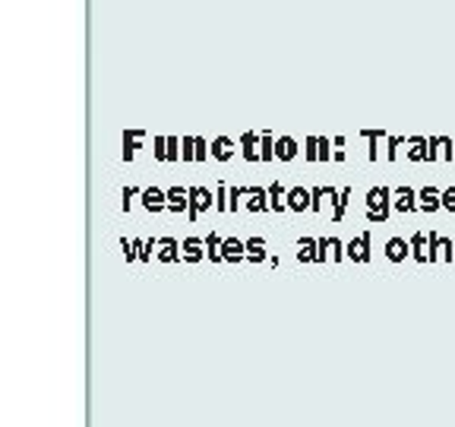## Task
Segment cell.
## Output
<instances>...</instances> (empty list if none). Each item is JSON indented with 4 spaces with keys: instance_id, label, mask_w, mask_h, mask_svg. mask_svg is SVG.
Masks as SVG:
<instances>
[{
    "instance_id": "24",
    "label": "cell",
    "mask_w": 455,
    "mask_h": 427,
    "mask_svg": "<svg viewBox=\"0 0 455 427\" xmlns=\"http://www.w3.org/2000/svg\"><path fill=\"white\" fill-rule=\"evenodd\" d=\"M234 152H237V143L231 136H215L212 140V159L215 162H231Z\"/></svg>"
},
{
    "instance_id": "8",
    "label": "cell",
    "mask_w": 455,
    "mask_h": 427,
    "mask_svg": "<svg viewBox=\"0 0 455 427\" xmlns=\"http://www.w3.org/2000/svg\"><path fill=\"white\" fill-rule=\"evenodd\" d=\"M345 250H348V260H351V263H357V266H367V263H370V231L351 237V241L345 244Z\"/></svg>"
},
{
    "instance_id": "16",
    "label": "cell",
    "mask_w": 455,
    "mask_h": 427,
    "mask_svg": "<svg viewBox=\"0 0 455 427\" xmlns=\"http://www.w3.org/2000/svg\"><path fill=\"white\" fill-rule=\"evenodd\" d=\"M244 209L246 212H272V206H269V187H256L253 184L250 187V193H246V203H244Z\"/></svg>"
},
{
    "instance_id": "31",
    "label": "cell",
    "mask_w": 455,
    "mask_h": 427,
    "mask_svg": "<svg viewBox=\"0 0 455 427\" xmlns=\"http://www.w3.org/2000/svg\"><path fill=\"white\" fill-rule=\"evenodd\" d=\"M275 140H278V136L272 133V130H265V133H263V146H259V162H263V165L275 162Z\"/></svg>"
},
{
    "instance_id": "28",
    "label": "cell",
    "mask_w": 455,
    "mask_h": 427,
    "mask_svg": "<svg viewBox=\"0 0 455 427\" xmlns=\"http://www.w3.org/2000/svg\"><path fill=\"white\" fill-rule=\"evenodd\" d=\"M221 244H225V237H221L218 231L206 235V260L209 263H225V260H221Z\"/></svg>"
},
{
    "instance_id": "41",
    "label": "cell",
    "mask_w": 455,
    "mask_h": 427,
    "mask_svg": "<svg viewBox=\"0 0 455 427\" xmlns=\"http://www.w3.org/2000/svg\"><path fill=\"white\" fill-rule=\"evenodd\" d=\"M442 209H446V212H452V216H455V184L442 190Z\"/></svg>"
},
{
    "instance_id": "25",
    "label": "cell",
    "mask_w": 455,
    "mask_h": 427,
    "mask_svg": "<svg viewBox=\"0 0 455 427\" xmlns=\"http://www.w3.org/2000/svg\"><path fill=\"white\" fill-rule=\"evenodd\" d=\"M297 260L319 263V237H301V241H297Z\"/></svg>"
},
{
    "instance_id": "39",
    "label": "cell",
    "mask_w": 455,
    "mask_h": 427,
    "mask_svg": "<svg viewBox=\"0 0 455 427\" xmlns=\"http://www.w3.org/2000/svg\"><path fill=\"white\" fill-rule=\"evenodd\" d=\"M177 162H180V140L168 136V165H177Z\"/></svg>"
},
{
    "instance_id": "10",
    "label": "cell",
    "mask_w": 455,
    "mask_h": 427,
    "mask_svg": "<svg viewBox=\"0 0 455 427\" xmlns=\"http://www.w3.org/2000/svg\"><path fill=\"white\" fill-rule=\"evenodd\" d=\"M221 260L228 263V266H237V263H246V241H240V237L228 235L225 244H221Z\"/></svg>"
},
{
    "instance_id": "15",
    "label": "cell",
    "mask_w": 455,
    "mask_h": 427,
    "mask_svg": "<svg viewBox=\"0 0 455 427\" xmlns=\"http://www.w3.org/2000/svg\"><path fill=\"white\" fill-rule=\"evenodd\" d=\"M168 212L187 216L190 212V187H168Z\"/></svg>"
},
{
    "instance_id": "7",
    "label": "cell",
    "mask_w": 455,
    "mask_h": 427,
    "mask_svg": "<svg viewBox=\"0 0 455 427\" xmlns=\"http://www.w3.org/2000/svg\"><path fill=\"white\" fill-rule=\"evenodd\" d=\"M392 212H402V216H411V212H421L417 209V190L408 184L395 187V197H392Z\"/></svg>"
},
{
    "instance_id": "38",
    "label": "cell",
    "mask_w": 455,
    "mask_h": 427,
    "mask_svg": "<svg viewBox=\"0 0 455 427\" xmlns=\"http://www.w3.org/2000/svg\"><path fill=\"white\" fill-rule=\"evenodd\" d=\"M228 190H231V187H228L225 180H221V184H215V209H218V212H228Z\"/></svg>"
},
{
    "instance_id": "6",
    "label": "cell",
    "mask_w": 455,
    "mask_h": 427,
    "mask_svg": "<svg viewBox=\"0 0 455 427\" xmlns=\"http://www.w3.org/2000/svg\"><path fill=\"white\" fill-rule=\"evenodd\" d=\"M341 260H348L345 241H338V237H319V266H326V263H341Z\"/></svg>"
},
{
    "instance_id": "32",
    "label": "cell",
    "mask_w": 455,
    "mask_h": 427,
    "mask_svg": "<svg viewBox=\"0 0 455 427\" xmlns=\"http://www.w3.org/2000/svg\"><path fill=\"white\" fill-rule=\"evenodd\" d=\"M152 159L158 165H168V136H152Z\"/></svg>"
},
{
    "instance_id": "42",
    "label": "cell",
    "mask_w": 455,
    "mask_h": 427,
    "mask_svg": "<svg viewBox=\"0 0 455 427\" xmlns=\"http://www.w3.org/2000/svg\"><path fill=\"white\" fill-rule=\"evenodd\" d=\"M332 146H335V159L332 162H345V136H335V140H332Z\"/></svg>"
},
{
    "instance_id": "18",
    "label": "cell",
    "mask_w": 455,
    "mask_h": 427,
    "mask_svg": "<svg viewBox=\"0 0 455 427\" xmlns=\"http://www.w3.org/2000/svg\"><path fill=\"white\" fill-rule=\"evenodd\" d=\"M145 143V130H124V149H120V155H124V162H133L139 155V149H143Z\"/></svg>"
},
{
    "instance_id": "17",
    "label": "cell",
    "mask_w": 455,
    "mask_h": 427,
    "mask_svg": "<svg viewBox=\"0 0 455 427\" xmlns=\"http://www.w3.org/2000/svg\"><path fill=\"white\" fill-rule=\"evenodd\" d=\"M385 260L389 263H404V260H411V241H404V237H389V241H385Z\"/></svg>"
},
{
    "instance_id": "2",
    "label": "cell",
    "mask_w": 455,
    "mask_h": 427,
    "mask_svg": "<svg viewBox=\"0 0 455 427\" xmlns=\"http://www.w3.org/2000/svg\"><path fill=\"white\" fill-rule=\"evenodd\" d=\"M427 263L433 266V263H455V241L446 235H440V231H430V256Z\"/></svg>"
},
{
    "instance_id": "4",
    "label": "cell",
    "mask_w": 455,
    "mask_h": 427,
    "mask_svg": "<svg viewBox=\"0 0 455 427\" xmlns=\"http://www.w3.org/2000/svg\"><path fill=\"white\" fill-rule=\"evenodd\" d=\"M139 203H143L145 212H152V216H161V212H168V190H161V187H145L143 197H139Z\"/></svg>"
},
{
    "instance_id": "23",
    "label": "cell",
    "mask_w": 455,
    "mask_h": 427,
    "mask_svg": "<svg viewBox=\"0 0 455 427\" xmlns=\"http://www.w3.org/2000/svg\"><path fill=\"white\" fill-rule=\"evenodd\" d=\"M360 136L367 140V162H379V143L389 140L385 130H360Z\"/></svg>"
},
{
    "instance_id": "12",
    "label": "cell",
    "mask_w": 455,
    "mask_h": 427,
    "mask_svg": "<svg viewBox=\"0 0 455 427\" xmlns=\"http://www.w3.org/2000/svg\"><path fill=\"white\" fill-rule=\"evenodd\" d=\"M272 254H269V244H265V237H246V263H253V266H269Z\"/></svg>"
},
{
    "instance_id": "3",
    "label": "cell",
    "mask_w": 455,
    "mask_h": 427,
    "mask_svg": "<svg viewBox=\"0 0 455 427\" xmlns=\"http://www.w3.org/2000/svg\"><path fill=\"white\" fill-rule=\"evenodd\" d=\"M206 209H215V190H206V187H190V222H199V216Z\"/></svg>"
},
{
    "instance_id": "33",
    "label": "cell",
    "mask_w": 455,
    "mask_h": 427,
    "mask_svg": "<svg viewBox=\"0 0 455 427\" xmlns=\"http://www.w3.org/2000/svg\"><path fill=\"white\" fill-rule=\"evenodd\" d=\"M303 162L319 165V136H307V140H303Z\"/></svg>"
},
{
    "instance_id": "27",
    "label": "cell",
    "mask_w": 455,
    "mask_h": 427,
    "mask_svg": "<svg viewBox=\"0 0 455 427\" xmlns=\"http://www.w3.org/2000/svg\"><path fill=\"white\" fill-rule=\"evenodd\" d=\"M310 190H313V209L310 212H332V187H310Z\"/></svg>"
},
{
    "instance_id": "21",
    "label": "cell",
    "mask_w": 455,
    "mask_h": 427,
    "mask_svg": "<svg viewBox=\"0 0 455 427\" xmlns=\"http://www.w3.org/2000/svg\"><path fill=\"white\" fill-rule=\"evenodd\" d=\"M259 146H263V133H253V130L240 133V155L246 162H259Z\"/></svg>"
},
{
    "instance_id": "19",
    "label": "cell",
    "mask_w": 455,
    "mask_h": 427,
    "mask_svg": "<svg viewBox=\"0 0 455 427\" xmlns=\"http://www.w3.org/2000/svg\"><path fill=\"white\" fill-rule=\"evenodd\" d=\"M427 155H430V140H427V136H408L404 159L414 162V165H421V162H427Z\"/></svg>"
},
{
    "instance_id": "1",
    "label": "cell",
    "mask_w": 455,
    "mask_h": 427,
    "mask_svg": "<svg viewBox=\"0 0 455 427\" xmlns=\"http://www.w3.org/2000/svg\"><path fill=\"white\" fill-rule=\"evenodd\" d=\"M392 197H395V190L392 187H385V184H379V187H370L367 190V222L370 225H385L389 222V216H392Z\"/></svg>"
},
{
    "instance_id": "22",
    "label": "cell",
    "mask_w": 455,
    "mask_h": 427,
    "mask_svg": "<svg viewBox=\"0 0 455 427\" xmlns=\"http://www.w3.org/2000/svg\"><path fill=\"white\" fill-rule=\"evenodd\" d=\"M427 256H430V235L427 231H417V235H411V260L427 266Z\"/></svg>"
},
{
    "instance_id": "34",
    "label": "cell",
    "mask_w": 455,
    "mask_h": 427,
    "mask_svg": "<svg viewBox=\"0 0 455 427\" xmlns=\"http://www.w3.org/2000/svg\"><path fill=\"white\" fill-rule=\"evenodd\" d=\"M404 146H408V140H404V136H389V140H385V159L398 162V155H402Z\"/></svg>"
},
{
    "instance_id": "20",
    "label": "cell",
    "mask_w": 455,
    "mask_h": 427,
    "mask_svg": "<svg viewBox=\"0 0 455 427\" xmlns=\"http://www.w3.org/2000/svg\"><path fill=\"white\" fill-rule=\"evenodd\" d=\"M303 149H301V143L294 140V136H278L275 140V162H294L297 155H301Z\"/></svg>"
},
{
    "instance_id": "9",
    "label": "cell",
    "mask_w": 455,
    "mask_h": 427,
    "mask_svg": "<svg viewBox=\"0 0 455 427\" xmlns=\"http://www.w3.org/2000/svg\"><path fill=\"white\" fill-rule=\"evenodd\" d=\"M155 260L158 263H168V266H174V263H183V250H180V244H177V237H171V235L158 237V254H155Z\"/></svg>"
},
{
    "instance_id": "40",
    "label": "cell",
    "mask_w": 455,
    "mask_h": 427,
    "mask_svg": "<svg viewBox=\"0 0 455 427\" xmlns=\"http://www.w3.org/2000/svg\"><path fill=\"white\" fill-rule=\"evenodd\" d=\"M120 250H124L126 263H139V254H136V247H133L130 237H120Z\"/></svg>"
},
{
    "instance_id": "29",
    "label": "cell",
    "mask_w": 455,
    "mask_h": 427,
    "mask_svg": "<svg viewBox=\"0 0 455 427\" xmlns=\"http://www.w3.org/2000/svg\"><path fill=\"white\" fill-rule=\"evenodd\" d=\"M246 193H250V187H240V184H234L231 190H228V212H240V209H244V203H246Z\"/></svg>"
},
{
    "instance_id": "26",
    "label": "cell",
    "mask_w": 455,
    "mask_h": 427,
    "mask_svg": "<svg viewBox=\"0 0 455 427\" xmlns=\"http://www.w3.org/2000/svg\"><path fill=\"white\" fill-rule=\"evenodd\" d=\"M269 206H272V212H288V187H282L275 180V184H269Z\"/></svg>"
},
{
    "instance_id": "30",
    "label": "cell",
    "mask_w": 455,
    "mask_h": 427,
    "mask_svg": "<svg viewBox=\"0 0 455 427\" xmlns=\"http://www.w3.org/2000/svg\"><path fill=\"white\" fill-rule=\"evenodd\" d=\"M348 199H351V187H341L338 197H335V203H332V212H329V218H332V222H341V218H345Z\"/></svg>"
},
{
    "instance_id": "36",
    "label": "cell",
    "mask_w": 455,
    "mask_h": 427,
    "mask_svg": "<svg viewBox=\"0 0 455 427\" xmlns=\"http://www.w3.org/2000/svg\"><path fill=\"white\" fill-rule=\"evenodd\" d=\"M335 159V146L329 136H319V165H329Z\"/></svg>"
},
{
    "instance_id": "13",
    "label": "cell",
    "mask_w": 455,
    "mask_h": 427,
    "mask_svg": "<svg viewBox=\"0 0 455 427\" xmlns=\"http://www.w3.org/2000/svg\"><path fill=\"white\" fill-rule=\"evenodd\" d=\"M313 209V190L310 187H288V212H310Z\"/></svg>"
},
{
    "instance_id": "35",
    "label": "cell",
    "mask_w": 455,
    "mask_h": 427,
    "mask_svg": "<svg viewBox=\"0 0 455 427\" xmlns=\"http://www.w3.org/2000/svg\"><path fill=\"white\" fill-rule=\"evenodd\" d=\"M180 162H196V136H180Z\"/></svg>"
},
{
    "instance_id": "11",
    "label": "cell",
    "mask_w": 455,
    "mask_h": 427,
    "mask_svg": "<svg viewBox=\"0 0 455 427\" xmlns=\"http://www.w3.org/2000/svg\"><path fill=\"white\" fill-rule=\"evenodd\" d=\"M180 250H183V263H190V266H196V263L206 260V237H183L180 241Z\"/></svg>"
},
{
    "instance_id": "5",
    "label": "cell",
    "mask_w": 455,
    "mask_h": 427,
    "mask_svg": "<svg viewBox=\"0 0 455 427\" xmlns=\"http://www.w3.org/2000/svg\"><path fill=\"white\" fill-rule=\"evenodd\" d=\"M427 162H455V140L452 136H430V155Z\"/></svg>"
},
{
    "instance_id": "14",
    "label": "cell",
    "mask_w": 455,
    "mask_h": 427,
    "mask_svg": "<svg viewBox=\"0 0 455 427\" xmlns=\"http://www.w3.org/2000/svg\"><path fill=\"white\" fill-rule=\"evenodd\" d=\"M417 209L427 212V216H433V212L442 209V190H436V187H421L417 190Z\"/></svg>"
},
{
    "instance_id": "37",
    "label": "cell",
    "mask_w": 455,
    "mask_h": 427,
    "mask_svg": "<svg viewBox=\"0 0 455 427\" xmlns=\"http://www.w3.org/2000/svg\"><path fill=\"white\" fill-rule=\"evenodd\" d=\"M136 197H143V190H139V187H124V193H120V209L130 212L133 209V199H136Z\"/></svg>"
}]
</instances>
